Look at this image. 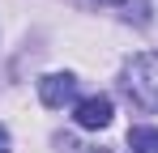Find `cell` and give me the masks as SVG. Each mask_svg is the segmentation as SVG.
I'll return each mask as SVG.
<instances>
[{
	"label": "cell",
	"instance_id": "cell-5",
	"mask_svg": "<svg viewBox=\"0 0 158 153\" xmlns=\"http://www.w3.org/2000/svg\"><path fill=\"white\" fill-rule=\"evenodd\" d=\"M0 153H13V149H9V132H4V124H0Z\"/></svg>",
	"mask_w": 158,
	"mask_h": 153
},
{
	"label": "cell",
	"instance_id": "cell-7",
	"mask_svg": "<svg viewBox=\"0 0 158 153\" xmlns=\"http://www.w3.org/2000/svg\"><path fill=\"white\" fill-rule=\"evenodd\" d=\"M103 4H124V0H103Z\"/></svg>",
	"mask_w": 158,
	"mask_h": 153
},
{
	"label": "cell",
	"instance_id": "cell-4",
	"mask_svg": "<svg viewBox=\"0 0 158 153\" xmlns=\"http://www.w3.org/2000/svg\"><path fill=\"white\" fill-rule=\"evenodd\" d=\"M128 145H132V153H158V128H132Z\"/></svg>",
	"mask_w": 158,
	"mask_h": 153
},
{
	"label": "cell",
	"instance_id": "cell-6",
	"mask_svg": "<svg viewBox=\"0 0 158 153\" xmlns=\"http://www.w3.org/2000/svg\"><path fill=\"white\" fill-rule=\"evenodd\" d=\"M81 153H107V149H81Z\"/></svg>",
	"mask_w": 158,
	"mask_h": 153
},
{
	"label": "cell",
	"instance_id": "cell-2",
	"mask_svg": "<svg viewBox=\"0 0 158 153\" xmlns=\"http://www.w3.org/2000/svg\"><path fill=\"white\" fill-rule=\"evenodd\" d=\"M73 119L81 128H107L111 124V98L107 94H90V98H81L73 106Z\"/></svg>",
	"mask_w": 158,
	"mask_h": 153
},
{
	"label": "cell",
	"instance_id": "cell-3",
	"mask_svg": "<svg viewBox=\"0 0 158 153\" xmlns=\"http://www.w3.org/2000/svg\"><path fill=\"white\" fill-rule=\"evenodd\" d=\"M73 94H77V81L69 73H52L39 81V98H43V106H64V102H73Z\"/></svg>",
	"mask_w": 158,
	"mask_h": 153
},
{
	"label": "cell",
	"instance_id": "cell-1",
	"mask_svg": "<svg viewBox=\"0 0 158 153\" xmlns=\"http://www.w3.org/2000/svg\"><path fill=\"white\" fill-rule=\"evenodd\" d=\"M124 89L141 111H158V51L132 55L124 68Z\"/></svg>",
	"mask_w": 158,
	"mask_h": 153
}]
</instances>
